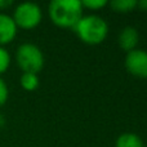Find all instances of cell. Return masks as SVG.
I'll use <instances>...</instances> for the list:
<instances>
[{
	"label": "cell",
	"mask_w": 147,
	"mask_h": 147,
	"mask_svg": "<svg viewBox=\"0 0 147 147\" xmlns=\"http://www.w3.org/2000/svg\"><path fill=\"white\" fill-rule=\"evenodd\" d=\"M13 1L12 0H0V10H5L7 8L12 7Z\"/></svg>",
	"instance_id": "obj_14"
},
{
	"label": "cell",
	"mask_w": 147,
	"mask_h": 147,
	"mask_svg": "<svg viewBox=\"0 0 147 147\" xmlns=\"http://www.w3.org/2000/svg\"><path fill=\"white\" fill-rule=\"evenodd\" d=\"M138 5H140L141 8H147V0H143V1H140V3H138Z\"/></svg>",
	"instance_id": "obj_16"
},
{
	"label": "cell",
	"mask_w": 147,
	"mask_h": 147,
	"mask_svg": "<svg viewBox=\"0 0 147 147\" xmlns=\"http://www.w3.org/2000/svg\"><path fill=\"white\" fill-rule=\"evenodd\" d=\"M83 4V8H89V9H99V8L105 7L107 4L106 0H83L81 1Z\"/></svg>",
	"instance_id": "obj_13"
},
{
	"label": "cell",
	"mask_w": 147,
	"mask_h": 147,
	"mask_svg": "<svg viewBox=\"0 0 147 147\" xmlns=\"http://www.w3.org/2000/svg\"><path fill=\"white\" fill-rule=\"evenodd\" d=\"M138 40H140V34H138L137 28L133 26H125L117 36V43H119L120 48L127 52L136 49Z\"/></svg>",
	"instance_id": "obj_7"
},
{
	"label": "cell",
	"mask_w": 147,
	"mask_h": 147,
	"mask_svg": "<svg viewBox=\"0 0 147 147\" xmlns=\"http://www.w3.org/2000/svg\"><path fill=\"white\" fill-rule=\"evenodd\" d=\"M72 28L84 43L90 45L102 43L109 34V25L98 14L83 16Z\"/></svg>",
	"instance_id": "obj_2"
},
{
	"label": "cell",
	"mask_w": 147,
	"mask_h": 147,
	"mask_svg": "<svg viewBox=\"0 0 147 147\" xmlns=\"http://www.w3.org/2000/svg\"><path fill=\"white\" fill-rule=\"evenodd\" d=\"M16 62L23 72L38 74L44 67V54L36 44L26 41L18 45Z\"/></svg>",
	"instance_id": "obj_3"
},
{
	"label": "cell",
	"mask_w": 147,
	"mask_h": 147,
	"mask_svg": "<svg viewBox=\"0 0 147 147\" xmlns=\"http://www.w3.org/2000/svg\"><path fill=\"white\" fill-rule=\"evenodd\" d=\"M17 27L31 30L43 20V10L40 5L34 1H22L16 5L12 16Z\"/></svg>",
	"instance_id": "obj_4"
},
{
	"label": "cell",
	"mask_w": 147,
	"mask_h": 147,
	"mask_svg": "<svg viewBox=\"0 0 147 147\" xmlns=\"http://www.w3.org/2000/svg\"><path fill=\"white\" fill-rule=\"evenodd\" d=\"M48 13L54 25L59 27H74L83 17V4L80 0H52Z\"/></svg>",
	"instance_id": "obj_1"
},
{
	"label": "cell",
	"mask_w": 147,
	"mask_h": 147,
	"mask_svg": "<svg viewBox=\"0 0 147 147\" xmlns=\"http://www.w3.org/2000/svg\"><path fill=\"white\" fill-rule=\"evenodd\" d=\"M18 27L14 23L12 16L0 12V47H5L12 43L17 36Z\"/></svg>",
	"instance_id": "obj_6"
},
{
	"label": "cell",
	"mask_w": 147,
	"mask_h": 147,
	"mask_svg": "<svg viewBox=\"0 0 147 147\" xmlns=\"http://www.w3.org/2000/svg\"><path fill=\"white\" fill-rule=\"evenodd\" d=\"M8 98H9V88H8L5 80L0 76V107H3L7 103Z\"/></svg>",
	"instance_id": "obj_12"
},
{
	"label": "cell",
	"mask_w": 147,
	"mask_h": 147,
	"mask_svg": "<svg viewBox=\"0 0 147 147\" xmlns=\"http://www.w3.org/2000/svg\"><path fill=\"white\" fill-rule=\"evenodd\" d=\"M5 121H7V120H5V116L1 114V112H0V129H1V128H4Z\"/></svg>",
	"instance_id": "obj_15"
},
{
	"label": "cell",
	"mask_w": 147,
	"mask_h": 147,
	"mask_svg": "<svg viewBox=\"0 0 147 147\" xmlns=\"http://www.w3.org/2000/svg\"><path fill=\"white\" fill-rule=\"evenodd\" d=\"M125 69L137 78H147V51L136 48L125 56Z\"/></svg>",
	"instance_id": "obj_5"
},
{
	"label": "cell",
	"mask_w": 147,
	"mask_h": 147,
	"mask_svg": "<svg viewBox=\"0 0 147 147\" xmlns=\"http://www.w3.org/2000/svg\"><path fill=\"white\" fill-rule=\"evenodd\" d=\"M20 84L25 90H35L39 86V76L38 74L23 72L20 78Z\"/></svg>",
	"instance_id": "obj_9"
},
{
	"label": "cell",
	"mask_w": 147,
	"mask_h": 147,
	"mask_svg": "<svg viewBox=\"0 0 147 147\" xmlns=\"http://www.w3.org/2000/svg\"><path fill=\"white\" fill-rule=\"evenodd\" d=\"M115 147H145L142 138L136 133H123L116 138Z\"/></svg>",
	"instance_id": "obj_8"
},
{
	"label": "cell",
	"mask_w": 147,
	"mask_h": 147,
	"mask_svg": "<svg viewBox=\"0 0 147 147\" xmlns=\"http://www.w3.org/2000/svg\"><path fill=\"white\" fill-rule=\"evenodd\" d=\"M10 62H12V57L9 51L5 47H0V76L9 69Z\"/></svg>",
	"instance_id": "obj_11"
},
{
	"label": "cell",
	"mask_w": 147,
	"mask_h": 147,
	"mask_svg": "<svg viewBox=\"0 0 147 147\" xmlns=\"http://www.w3.org/2000/svg\"><path fill=\"white\" fill-rule=\"evenodd\" d=\"M110 5L112 7V9L116 12H130L132 9H134L138 5L137 0H112L110 3Z\"/></svg>",
	"instance_id": "obj_10"
}]
</instances>
